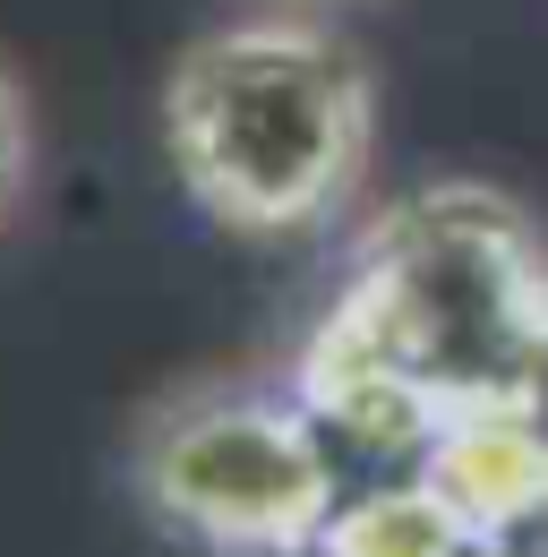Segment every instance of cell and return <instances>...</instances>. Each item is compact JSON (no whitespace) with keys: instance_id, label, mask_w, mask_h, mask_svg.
Here are the masks:
<instances>
[{"instance_id":"obj_2","label":"cell","mask_w":548,"mask_h":557,"mask_svg":"<svg viewBox=\"0 0 548 557\" xmlns=\"http://www.w3.org/2000/svg\"><path fill=\"white\" fill-rule=\"evenodd\" d=\"M163 154L232 240H300L351 207L377 154V77L335 26L232 17L163 70Z\"/></svg>"},{"instance_id":"obj_6","label":"cell","mask_w":548,"mask_h":557,"mask_svg":"<svg viewBox=\"0 0 548 557\" xmlns=\"http://www.w3.org/2000/svg\"><path fill=\"white\" fill-rule=\"evenodd\" d=\"M488 412H506V420H514V429H523V437H532V446L548 455V344L532 351V369H523V386H514L506 404H488Z\"/></svg>"},{"instance_id":"obj_4","label":"cell","mask_w":548,"mask_h":557,"mask_svg":"<svg viewBox=\"0 0 548 557\" xmlns=\"http://www.w3.org/2000/svg\"><path fill=\"white\" fill-rule=\"evenodd\" d=\"M472 523L428 488V472H403V481H369L351 488L326 523L317 557H472Z\"/></svg>"},{"instance_id":"obj_7","label":"cell","mask_w":548,"mask_h":557,"mask_svg":"<svg viewBox=\"0 0 548 557\" xmlns=\"http://www.w3.org/2000/svg\"><path fill=\"white\" fill-rule=\"evenodd\" d=\"M472 557H548V506H540V515H523V523H497V532H479Z\"/></svg>"},{"instance_id":"obj_3","label":"cell","mask_w":548,"mask_h":557,"mask_svg":"<svg viewBox=\"0 0 548 557\" xmlns=\"http://www.w3.org/2000/svg\"><path fill=\"white\" fill-rule=\"evenodd\" d=\"M129 481L146 515L205 557H317L351 488L309 404L258 377L154 395L129 437Z\"/></svg>"},{"instance_id":"obj_1","label":"cell","mask_w":548,"mask_h":557,"mask_svg":"<svg viewBox=\"0 0 548 557\" xmlns=\"http://www.w3.org/2000/svg\"><path fill=\"white\" fill-rule=\"evenodd\" d=\"M548 344V240L497 181H428L377 214L291 360L342 481H403ZM342 488V497H351Z\"/></svg>"},{"instance_id":"obj_5","label":"cell","mask_w":548,"mask_h":557,"mask_svg":"<svg viewBox=\"0 0 548 557\" xmlns=\"http://www.w3.org/2000/svg\"><path fill=\"white\" fill-rule=\"evenodd\" d=\"M35 172H43L35 86H26V70L0 52V240L17 232V214H26V198H35Z\"/></svg>"}]
</instances>
